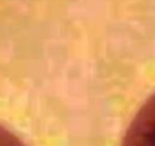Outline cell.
<instances>
[{"label":"cell","mask_w":155,"mask_h":146,"mask_svg":"<svg viewBox=\"0 0 155 146\" xmlns=\"http://www.w3.org/2000/svg\"><path fill=\"white\" fill-rule=\"evenodd\" d=\"M0 146H26L18 137L0 126Z\"/></svg>","instance_id":"obj_2"},{"label":"cell","mask_w":155,"mask_h":146,"mask_svg":"<svg viewBox=\"0 0 155 146\" xmlns=\"http://www.w3.org/2000/svg\"><path fill=\"white\" fill-rule=\"evenodd\" d=\"M121 146H155V94L134 117Z\"/></svg>","instance_id":"obj_1"}]
</instances>
